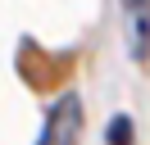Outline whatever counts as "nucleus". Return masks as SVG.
I'll list each match as a JSON object with an SVG mask.
<instances>
[{
	"mask_svg": "<svg viewBox=\"0 0 150 145\" xmlns=\"http://www.w3.org/2000/svg\"><path fill=\"white\" fill-rule=\"evenodd\" d=\"M123 18H127V54L132 59H150V0H123Z\"/></svg>",
	"mask_w": 150,
	"mask_h": 145,
	"instance_id": "obj_2",
	"label": "nucleus"
},
{
	"mask_svg": "<svg viewBox=\"0 0 150 145\" xmlns=\"http://www.w3.org/2000/svg\"><path fill=\"white\" fill-rule=\"evenodd\" d=\"M77 141H82V95L68 91V95H59L50 104L37 145H77Z\"/></svg>",
	"mask_w": 150,
	"mask_h": 145,
	"instance_id": "obj_1",
	"label": "nucleus"
},
{
	"mask_svg": "<svg viewBox=\"0 0 150 145\" xmlns=\"http://www.w3.org/2000/svg\"><path fill=\"white\" fill-rule=\"evenodd\" d=\"M109 145H132V122L127 118H114L109 122Z\"/></svg>",
	"mask_w": 150,
	"mask_h": 145,
	"instance_id": "obj_3",
	"label": "nucleus"
}]
</instances>
